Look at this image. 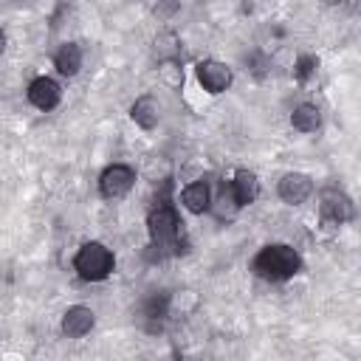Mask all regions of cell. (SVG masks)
Masks as SVG:
<instances>
[{"instance_id":"1","label":"cell","mask_w":361,"mask_h":361,"mask_svg":"<svg viewBox=\"0 0 361 361\" xmlns=\"http://www.w3.org/2000/svg\"><path fill=\"white\" fill-rule=\"evenodd\" d=\"M147 231H149V248L155 259L166 257H180L186 251V234H183V220L169 200V183H164V192L152 203L147 214Z\"/></svg>"},{"instance_id":"2","label":"cell","mask_w":361,"mask_h":361,"mask_svg":"<svg viewBox=\"0 0 361 361\" xmlns=\"http://www.w3.org/2000/svg\"><path fill=\"white\" fill-rule=\"evenodd\" d=\"M251 271L265 282H288L302 271V257L288 243H268L254 254Z\"/></svg>"},{"instance_id":"3","label":"cell","mask_w":361,"mask_h":361,"mask_svg":"<svg viewBox=\"0 0 361 361\" xmlns=\"http://www.w3.org/2000/svg\"><path fill=\"white\" fill-rule=\"evenodd\" d=\"M113 268H116V257L99 240H90V243L79 245V251L73 257V271L85 282H102V279H107L113 274Z\"/></svg>"},{"instance_id":"4","label":"cell","mask_w":361,"mask_h":361,"mask_svg":"<svg viewBox=\"0 0 361 361\" xmlns=\"http://www.w3.org/2000/svg\"><path fill=\"white\" fill-rule=\"evenodd\" d=\"M319 217L327 226H344L355 217L353 197L338 186H324L319 192Z\"/></svg>"},{"instance_id":"5","label":"cell","mask_w":361,"mask_h":361,"mask_svg":"<svg viewBox=\"0 0 361 361\" xmlns=\"http://www.w3.org/2000/svg\"><path fill=\"white\" fill-rule=\"evenodd\" d=\"M135 186V169L130 164H110L99 175V192L104 200H118Z\"/></svg>"},{"instance_id":"6","label":"cell","mask_w":361,"mask_h":361,"mask_svg":"<svg viewBox=\"0 0 361 361\" xmlns=\"http://www.w3.org/2000/svg\"><path fill=\"white\" fill-rule=\"evenodd\" d=\"M195 73H197V82H200V87L206 93H223L234 82L231 68L226 62H220V59H200L195 65Z\"/></svg>"},{"instance_id":"7","label":"cell","mask_w":361,"mask_h":361,"mask_svg":"<svg viewBox=\"0 0 361 361\" xmlns=\"http://www.w3.org/2000/svg\"><path fill=\"white\" fill-rule=\"evenodd\" d=\"M276 195L288 206H299L313 195V180L305 172H285L276 183Z\"/></svg>"},{"instance_id":"8","label":"cell","mask_w":361,"mask_h":361,"mask_svg":"<svg viewBox=\"0 0 361 361\" xmlns=\"http://www.w3.org/2000/svg\"><path fill=\"white\" fill-rule=\"evenodd\" d=\"M25 99H28V104H31V107H37V110L48 113V110H54V107L59 104V99H62V87H59L51 76H37V79H31V82H28Z\"/></svg>"},{"instance_id":"9","label":"cell","mask_w":361,"mask_h":361,"mask_svg":"<svg viewBox=\"0 0 361 361\" xmlns=\"http://www.w3.org/2000/svg\"><path fill=\"white\" fill-rule=\"evenodd\" d=\"M93 324H96V316H93V310L90 307H85V305H71L65 313H62V333L68 336V338H82V336H87L90 330H93Z\"/></svg>"},{"instance_id":"10","label":"cell","mask_w":361,"mask_h":361,"mask_svg":"<svg viewBox=\"0 0 361 361\" xmlns=\"http://www.w3.org/2000/svg\"><path fill=\"white\" fill-rule=\"evenodd\" d=\"M228 189H231L234 203L243 209V206H251V203L257 200V195H259V180H257V175H254L251 169H237L234 178L228 180Z\"/></svg>"},{"instance_id":"11","label":"cell","mask_w":361,"mask_h":361,"mask_svg":"<svg viewBox=\"0 0 361 361\" xmlns=\"http://www.w3.org/2000/svg\"><path fill=\"white\" fill-rule=\"evenodd\" d=\"M169 293L166 290H155L141 302V319L147 324V330H161L164 319L169 316Z\"/></svg>"},{"instance_id":"12","label":"cell","mask_w":361,"mask_h":361,"mask_svg":"<svg viewBox=\"0 0 361 361\" xmlns=\"http://www.w3.org/2000/svg\"><path fill=\"white\" fill-rule=\"evenodd\" d=\"M180 203H183V209L192 212V214H203V212H209L212 203H214V197H212V186H209L206 180H192V183H186L183 192H180Z\"/></svg>"},{"instance_id":"13","label":"cell","mask_w":361,"mask_h":361,"mask_svg":"<svg viewBox=\"0 0 361 361\" xmlns=\"http://www.w3.org/2000/svg\"><path fill=\"white\" fill-rule=\"evenodd\" d=\"M130 118L141 127V130H155L161 121V104L155 102V96H138L130 104Z\"/></svg>"},{"instance_id":"14","label":"cell","mask_w":361,"mask_h":361,"mask_svg":"<svg viewBox=\"0 0 361 361\" xmlns=\"http://www.w3.org/2000/svg\"><path fill=\"white\" fill-rule=\"evenodd\" d=\"M82 59H85V54H82L79 42H62V45L56 48V54H54V68H56L62 76L71 79V76L79 73Z\"/></svg>"},{"instance_id":"15","label":"cell","mask_w":361,"mask_h":361,"mask_svg":"<svg viewBox=\"0 0 361 361\" xmlns=\"http://www.w3.org/2000/svg\"><path fill=\"white\" fill-rule=\"evenodd\" d=\"M290 124H293V130H299V133H316V130L322 127V110H319L316 104L305 102V104H299V107L290 113Z\"/></svg>"},{"instance_id":"16","label":"cell","mask_w":361,"mask_h":361,"mask_svg":"<svg viewBox=\"0 0 361 361\" xmlns=\"http://www.w3.org/2000/svg\"><path fill=\"white\" fill-rule=\"evenodd\" d=\"M158 76L166 87H180L183 85V65L178 56H164L158 62Z\"/></svg>"},{"instance_id":"17","label":"cell","mask_w":361,"mask_h":361,"mask_svg":"<svg viewBox=\"0 0 361 361\" xmlns=\"http://www.w3.org/2000/svg\"><path fill=\"white\" fill-rule=\"evenodd\" d=\"M316 65H319V59H316V56H299V59H296V71H293V73H296V79H299V82H307V79L313 76Z\"/></svg>"}]
</instances>
